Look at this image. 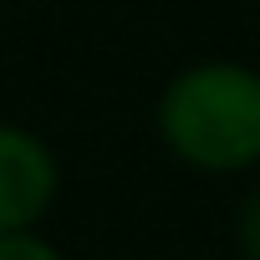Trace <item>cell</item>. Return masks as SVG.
<instances>
[{"mask_svg":"<svg viewBox=\"0 0 260 260\" xmlns=\"http://www.w3.org/2000/svg\"><path fill=\"white\" fill-rule=\"evenodd\" d=\"M235 245H240L245 260H260V189L245 194V204L235 214Z\"/></svg>","mask_w":260,"mask_h":260,"instance_id":"cell-3","label":"cell"},{"mask_svg":"<svg viewBox=\"0 0 260 260\" xmlns=\"http://www.w3.org/2000/svg\"><path fill=\"white\" fill-rule=\"evenodd\" d=\"M56 199V158L26 127L0 122V235L31 230Z\"/></svg>","mask_w":260,"mask_h":260,"instance_id":"cell-2","label":"cell"},{"mask_svg":"<svg viewBox=\"0 0 260 260\" xmlns=\"http://www.w3.org/2000/svg\"><path fill=\"white\" fill-rule=\"evenodd\" d=\"M158 133L204 174H240L260 164V72L235 61L189 67L158 102Z\"/></svg>","mask_w":260,"mask_h":260,"instance_id":"cell-1","label":"cell"},{"mask_svg":"<svg viewBox=\"0 0 260 260\" xmlns=\"http://www.w3.org/2000/svg\"><path fill=\"white\" fill-rule=\"evenodd\" d=\"M0 260H61L41 235L31 230H16V235H0Z\"/></svg>","mask_w":260,"mask_h":260,"instance_id":"cell-4","label":"cell"}]
</instances>
